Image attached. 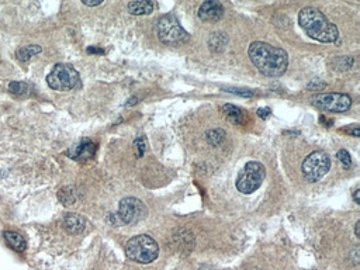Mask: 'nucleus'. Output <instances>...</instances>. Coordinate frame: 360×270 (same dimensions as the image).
Listing matches in <instances>:
<instances>
[{
  "mask_svg": "<svg viewBox=\"0 0 360 270\" xmlns=\"http://www.w3.org/2000/svg\"><path fill=\"white\" fill-rule=\"evenodd\" d=\"M197 16H199L201 22L215 23L224 16V8H222L220 2H215V0L204 2L199 8Z\"/></svg>",
  "mask_w": 360,
  "mask_h": 270,
  "instance_id": "obj_10",
  "label": "nucleus"
},
{
  "mask_svg": "<svg viewBox=\"0 0 360 270\" xmlns=\"http://www.w3.org/2000/svg\"><path fill=\"white\" fill-rule=\"evenodd\" d=\"M40 52H43V48L40 45H27L17 51V58L23 62H27L31 57H34L36 54H40Z\"/></svg>",
  "mask_w": 360,
  "mask_h": 270,
  "instance_id": "obj_17",
  "label": "nucleus"
},
{
  "mask_svg": "<svg viewBox=\"0 0 360 270\" xmlns=\"http://www.w3.org/2000/svg\"><path fill=\"white\" fill-rule=\"evenodd\" d=\"M88 52L89 54H99V55H103L104 54V51L102 48H96V47H90V48H88Z\"/></svg>",
  "mask_w": 360,
  "mask_h": 270,
  "instance_id": "obj_25",
  "label": "nucleus"
},
{
  "mask_svg": "<svg viewBox=\"0 0 360 270\" xmlns=\"http://www.w3.org/2000/svg\"><path fill=\"white\" fill-rule=\"evenodd\" d=\"M360 190L359 189H356L354 190V193H353V200H354V203L356 204H360Z\"/></svg>",
  "mask_w": 360,
  "mask_h": 270,
  "instance_id": "obj_27",
  "label": "nucleus"
},
{
  "mask_svg": "<svg viewBox=\"0 0 360 270\" xmlns=\"http://www.w3.org/2000/svg\"><path fill=\"white\" fill-rule=\"evenodd\" d=\"M221 111L232 124H242L243 123V114L239 107L232 106V104H225L221 107Z\"/></svg>",
  "mask_w": 360,
  "mask_h": 270,
  "instance_id": "obj_15",
  "label": "nucleus"
},
{
  "mask_svg": "<svg viewBox=\"0 0 360 270\" xmlns=\"http://www.w3.org/2000/svg\"><path fill=\"white\" fill-rule=\"evenodd\" d=\"M312 104L323 111L345 113L352 106V99L343 93H319L311 99Z\"/></svg>",
  "mask_w": 360,
  "mask_h": 270,
  "instance_id": "obj_8",
  "label": "nucleus"
},
{
  "mask_svg": "<svg viewBox=\"0 0 360 270\" xmlns=\"http://www.w3.org/2000/svg\"><path fill=\"white\" fill-rule=\"evenodd\" d=\"M86 6H90V8H93V6H99V5H102L103 2L100 0V2H83Z\"/></svg>",
  "mask_w": 360,
  "mask_h": 270,
  "instance_id": "obj_29",
  "label": "nucleus"
},
{
  "mask_svg": "<svg viewBox=\"0 0 360 270\" xmlns=\"http://www.w3.org/2000/svg\"><path fill=\"white\" fill-rule=\"evenodd\" d=\"M135 148H137V156L141 158L144 155V152H145V141H144V138L135 139Z\"/></svg>",
  "mask_w": 360,
  "mask_h": 270,
  "instance_id": "obj_23",
  "label": "nucleus"
},
{
  "mask_svg": "<svg viewBox=\"0 0 360 270\" xmlns=\"http://www.w3.org/2000/svg\"><path fill=\"white\" fill-rule=\"evenodd\" d=\"M250 61L257 71L269 78H277L286 72L288 65V55L283 48L267 44L263 41H255L249 45Z\"/></svg>",
  "mask_w": 360,
  "mask_h": 270,
  "instance_id": "obj_1",
  "label": "nucleus"
},
{
  "mask_svg": "<svg viewBox=\"0 0 360 270\" xmlns=\"http://www.w3.org/2000/svg\"><path fill=\"white\" fill-rule=\"evenodd\" d=\"M199 270H213L210 266H203V267H200Z\"/></svg>",
  "mask_w": 360,
  "mask_h": 270,
  "instance_id": "obj_31",
  "label": "nucleus"
},
{
  "mask_svg": "<svg viewBox=\"0 0 360 270\" xmlns=\"http://www.w3.org/2000/svg\"><path fill=\"white\" fill-rule=\"evenodd\" d=\"M270 113H272V111H270V109H269V107H263V109L257 110L256 114H257V117H260L262 120H266V118L270 116Z\"/></svg>",
  "mask_w": 360,
  "mask_h": 270,
  "instance_id": "obj_24",
  "label": "nucleus"
},
{
  "mask_svg": "<svg viewBox=\"0 0 360 270\" xmlns=\"http://www.w3.org/2000/svg\"><path fill=\"white\" fill-rule=\"evenodd\" d=\"M125 255L134 262L147 264L158 259L159 245L149 235H137L125 243Z\"/></svg>",
  "mask_w": 360,
  "mask_h": 270,
  "instance_id": "obj_3",
  "label": "nucleus"
},
{
  "mask_svg": "<svg viewBox=\"0 0 360 270\" xmlns=\"http://www.w3.org/2000/svg\"><path fill=\"white\" fill-rule=\"evenodd\" d=\"M9 90L13 93V95H26L27 90H29V86L23 82H12L9 85Z\"/></svg>",
  "mask_w": 360,
  "mask_h": 270,
  "instance_id": "obj_20",
  "label": "nucleus"
},
{
  "mask_svg": "<svg viewBox=\"0 0 360 270\" xmlns=\"http://www.w3.org/2000/svg\"><path fill=\"white\" fill-rule=\"evenodd\" d=\"M298 23L305 34L319 43H335L339 38V31L322 12L315 8H304L298 13Z\"/></svg>",
  "mask_w": 360,
  "mask_h": 270,
  "instance_id": "obj_2",
  "label": "nucleus"
},
{
  "mask_svg": "<svg viewBox=\"0 0 360 270\" xmlns=\"http://www.w3.org/2000/svg\"><path fill=\"white\" fill-rule=\"evenodd\" d=\"M3 238L8 243V246H10L16 252H24L27 248V242L24 239V236L16 231H6L3 234Z\"/></svg>",
  "mask_w": 360,
  "mask_h": 270,
  "instance_id": "obj_13",
  "label": "nucleus"
},
{
  "mask_svg": "<svg viewBox=\"0 0 360 270\" xmlns=\"http://www.w3.org/2000/svg\"><path fill=\"white\" fill-rule=\"evenodd\" d=\"M321 123H323V125H326V123H332V120L325 118V116H321Z\"/></svg>",
  "mask_w": 360,
  "mask_h": 270,
  "instance_id": "obj_30",
  "label": "nucleus"
},
{
  "mask_svg": "<svg viewBox=\"0 0 360 270\" xmlns=\"http://www.w3.org/2000/svg\"><path fill=\"white\" fill-rule=\"evenodd\" d=\"M47 83L54 90H59V92L72 90L79 83V73L74 66L67 65V64H58L54 66L51 72L48 73Z\"/></svg>",
  "mask_w": 360,
  "mask_h": 270,
  "instance_id": "obj_6",
  "label": "nucleus"
},
{
  "mask_svg": "<svg viewBox=\"0 0 360 270\" xmlns=\"http://www.w3.org/2000/svg\"><path fill=\"white\" fill-rule=\"evenodd\" d=\"M69 156L76 161H88L92 159L96 153V144L90 139H82L78 145H75L69 151Z\"/></svg>",
  "mask_w": 360,
  "mask_h": 270,
  "instance_id": "obj_11",
  "label": "nucleus"
},
{
  "mask_svg": "<svg viewBox=\"0 0 360 270\" xmlns=\"http://www.w3.org/2000/svg\"><path fill=\"white\" fill-rule=\"evenodd\" d=\"M347 131L352 132L353 137H359V135H360V130H359V127H357V125H354V127H352V128H347Z\"/></svg>",
  "mask_w": 360,
  "mask_h": 270,
  "instance_id": "obj_26",
  "label": "nucleus"
},
{
  "mask_svg": "<svg viewBox=\"0 0 360 270\" xmlns=\"http://www.w3.org/2000/svg\"><path fill=\"white\" fill-rule=\"evenodd\" d=\"M329 168H331V159L328 153H325L323 151H315L309 153L302 161L301 172L307 182L315 183L328 173Z\"/></svg>",
  "mask_w": 360,
  "mask_h": 270,
  "instance_id": "obj_7",
  "label": "nucleus"
},
{
  "mask_svg": "<svg viewBox=\"0 0 360 270\" xmlns=\"http://www.w3.org/2000/svg\"><path fill=\"white\" fill-rule=\"evenodd\" d=\"M59 201L64 205H74L78 200V194L74 189H62L58 193Z\"/></svg>",
  "mask_w": 360,
  "mask_h": 270,
  "instance_id": "obj_18",
  "label": "nucleus"
},
{
  "mask_svg": "<svg viewBox=\"0 0 360 270\" xmlns=\"http://www.w3.org/2000/svg\"><path fill=\"white\" fill-rule=\"evenodd\" d=\"M152 10H154V3H152V2L141 0V2H130V3H128V12H130L131 15H135V16L151 15Z\"/></svg>",
  "mask_w": 360,
  "mask_h": 270,
  "instance_id": "obj_14",
  "label": "nucleus"
},
{
  "mask_svg": "<svg viewBox=\"0 0 360 270\" xmlns=\"http://www.w3.org/2000/svg\"><path fill=\"white\" fill-rule=\"evenodd\" d=\"M147 215L144 203L135 197H125L118 205V221L124 224H135Z\"/></svg>",
  "mask_w": 360,
  "mask_h": 270,
  "instance_id": "obj_9",
  "label": "nucleus"
},
{
  "mask_svg": "<svg viewBox=\"0 0 360 270\" xmlns=\"http://www.w3.org/2000/svg\"><path fill=\"white\" fill-rule=\"evenodd\" d=\"M62 225L65 228V231H68L69 234L78 235L83 232L85 226H86V221L85 218L79 215V214H75V212H69L67 214L64 219H62Z\"/></svg>",
  "mask_w": 360,
  "mask_h": 270,
  "instance_id": "obj_12",
  "label": "nucleus"
},
{
  "mask_svg": "<svg viewBox=\"0 0 360 270\" xmlns=\"http://www.w3.org/2000/svg\"><path fill=\"white\" fill-rule=\"evenodd\" d=\"M227 92L229 93H234V95H239V96H243V97H252L253 96V92H250V90H246V89H231L228 88L225 89Z\"/></svg>",
  "mask_w": 360,
  "mask_h": 270,
  "instance_id": "obj_22",
  "label": "nucleus"
},
{
  "mask_svg": "<svg viewBox=\"0 0 360 270\" xmlns=\"http://www.w3.org/2000/svg\"><path fill=\"white\" fill-rule=\"evenodd\" d=\"M228 38L224 33H213L208 38V47L213 52H221L227 47Z\"/></svg>",
  "mask_w": 360,
  "mask_h": 270,
  "instance_id": "obj_16",
  "label": "nucleus"
},
{
  "mask_svg": "<svg viewBox=\"0 0 360 270\" xmlns=\"http://www.w3.org/2000/svg\"><path fill=\"white\" fill-rule=\"evenodd\" d=\"M338 159H339V162L342 163V166H343L345 169H349L350 166H352V158H350L349 152H347V151H345V149H340V151H339Z\"/></svg>",
  "mask_w": 360,
  "mask_h": 270,
  "instance_id": "obj_21",
  "label": "nucleus"
},
{
  "mask_svg": "<svg viewBox=\"0 0 360 270\" xmlns=\"http://www.w3.org/2000/svg\"><path fill=\"white\" fill-rule=\"evenodd\" d=\"M206 139L210 145H214V146L221 145L222 141L225 139V131H224V130H220V128L211 130V131H208L206 134Z\"/></svg>",
  "mask_w": 360,
  "mask_h": 270,
  "instance_id": "obj_19",
  "label": "nucleus"
},
{
  "mask_svg": "<svg viewBox=\"0 0 360 270\" xmlns=\"http://www.w3.org/2000/svg\"><path fill=\"white\" fill-rule=\"evenodd\" d=\"M354 235H356V238H360V221H356V224H354Z\"/></svg>",
  "mask_w": 360,
  "mask_h": 270,
  "instance_id": "obj_28",
  "label": "nucleus"
},
{
  "mask_svg": "<svg viewBox=\"0 0 360 270\" xmlns=\"http://www.w3.org/2000/svg\"><path fill=\"white\" fill-rule=\"evenodd\" d=\"M266 169L259 162H248L239 172L236 179V189L242 194H250L256 191L265 180Z\"/></svg>",
  "mask_w": 360,
  "mask_h": 270,
  "instance_id": "obj_5",
  "label": "nucleus"
},
{
  "mask_svg": "<svg viewBox=\"0 0 360 270\" xmlns=\"http://www.w3.org/2000/svg\"><path fill=\"white\" fill-rule=\"evenodd\" d=\"M155 33L162 43L166 45L182 44L189 40V34L180 26L176 16L173 15L161 17L155 24Z\"/></svg>",
  "mask_w": 360,
  "mask_h": 270,
  "instance_id": "obj_4",
  "label": "nucleus"
}]
</instances>
